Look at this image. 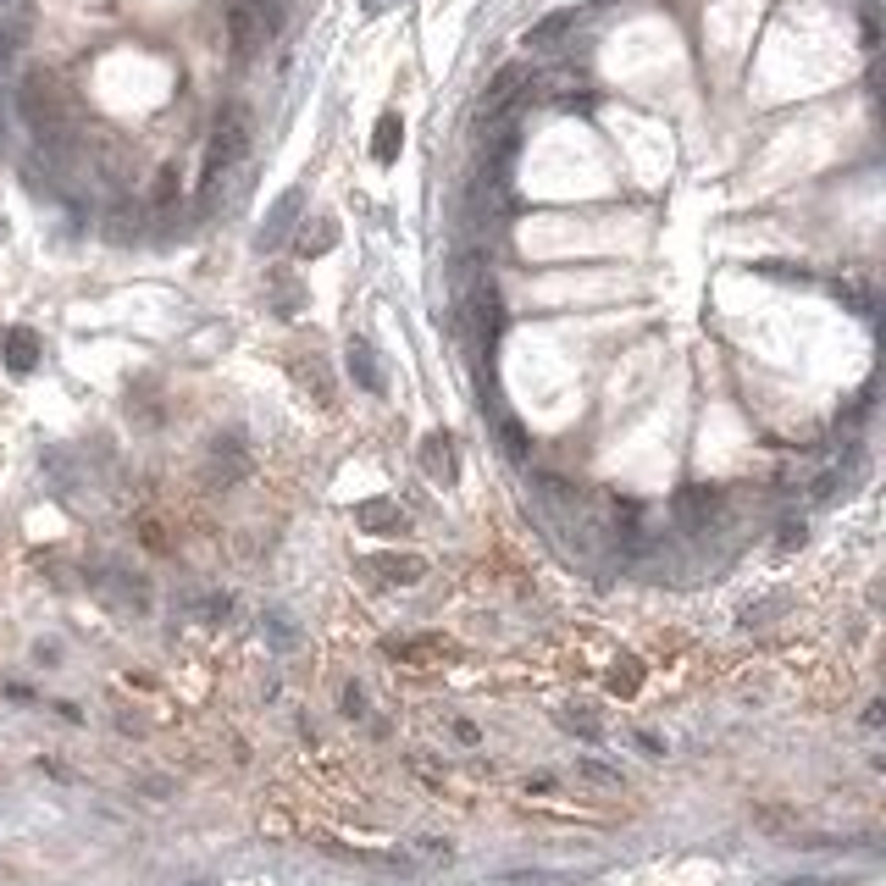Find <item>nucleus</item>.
<instances>
[{
  "label": "nucleus",
  "mask_w": 886,
  "mask_h": 886,
  "mask_svg": "<svg viewBox=\"0 0 886 886\" xmlns=\"http://www.w3.org/2000/svg\"><path fill=\"white\" fill-rule=\"evenodd\" d=\"M294 211H300V189H288L283 200H277L272 222L261 228V250H266V244H277V239H283V233H288V222H294Z\"/></svg>",
  "instance_id": "7ed1b4c3"
},
{
  "label": "nucleus",
  "mask_w": 886,
  "mask_h": 886,
  "mask_svg": "<svg viewBox=\"0 0 886 886\" xmlns=\"http://www.w3.org/2000/svg\"><path fill=\"white\" fill-rule=\"evenodd\" d=\"M565 28H571V12H554V17H543V23H538V28H532V34H527V45H532V50H549L554 39L565 34Z\"/></svg>",
  "instance_id": "423d86ee"
},
{
  "label": "nucleus",
  "mask_w": 886,
  "mask_h": 886,
  "mask_svg": "<svg viewBox=\"0 0 886 886\" xmlns=\"http://www.w3.org/2000/svg\"><path fill=\"white\" fill-rule=\"evenodd\" d=\"M244 144H250V117H244V111H228L222 128H216V139H211V178L228 172L233 161L244 156Z\"/></svg>",
  "instance_id": "f257e3e1"
},
{
  "label": "nucleus",
  "mask_w": 886,
  "mask_h": 886,
  "mask_svg": "<svg viewBox=\"0 0 886 886\" xmlns=\"http://www.w3.org/2000/svg\"><path fill=\"white\" fill-rule=\"evenodd\" d=\"M515 84H521V67H504L499 78H493V89H488V106H504V100L515 95Z\"/></svg>",
  "instance_id": "0eeeda50"
},
{
  "label": "nucleus",
  "mask_w": 886,
  "mask_h": 886,
  "mask_svg": "<svg viewBox=\"0 0 886 886\" xmlns=\"http://www.w3.org/2000/svg\"><path fill=\"white\" fill-rule=\"evenodd\" d=\"M349 372H355L366 388H383V372H377V360H372L366 344H349Z\"/></svg>",
  "instance_id": "39448f33"
},
{
  "label": "nucleus",
  "mask_w": 886,
  "mask_h": 886,
  "mask_svg": "<svg viewBox=\"0 0 886 886\" xmlns=\"http://www.w3.org/2000/svg\"><path fill=\"white\" fill-rule=\"evenodd\" d=\"M399 144H405V128H399V117H394V111H388V117H383V122H377V139H372V156H377V161H383V167H388V161H394V156H399Z\"/></svg>",
  "instance_id": "20e7f679"
},
{
  "label": "nucleus",
  "mask_w": 886,
  "mask_h": 886,
  "mask_svg": "<svg viewBox=\"0 0 886 886\" xmlns=\"http://www.w3.org/2000/svg\"><path fill=\"white\" fill-rule=\"evenodd\" d=\"M34 360H39L34 333H28V327H17V333L6 338V366H12V372H34Z\"/></svg>",
  "instance_id": "f03ea898"
},
{
  "label": "nucleus",
  "mask_w": 886,
  "mask_h": 886,
  "mask_svg": "<svg viewBox=\"0 0 886 886\" xmlns=\"http://www.w3.org/2000/svg\"><path fill=\"white\" fill-rule=\"evenodd\" d=\"M333 239H338V228H333V222H322L316 233H305V239H300V250L305 255H322V250H333Z\"/></svg>",
  "instance_id": "6e6552de"
}]
</instances>
